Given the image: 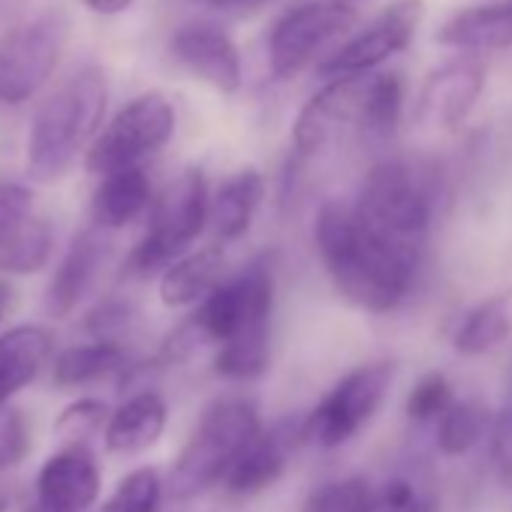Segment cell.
<instances>
[{
  "label": "cell",
  "mask_w": 512,
  "mask_h": 512,
  "mask_svg": "<svg viewBox=\"0 0 512 512\" xmlns=\"http://www.w3.org/2000/svg\"><path fill=\"white\" fill-rule=\"evenodd\" d=\"M425 19V0H395L389 4L362 34H356L347 46H341L332 58L320 64L323 79H350L368 76L398 52H404L419 25Z\"/></svg>",
  "instance_id": "obj_11"
},
{
  "label": "cell",
  "mask_w": 512,
  "mask_h": 512,
  "mask_svg": "<svg viewBox=\"0 0 512 512\" xmlns=\"http://www.w3.org/2000/svg\"><path fill=\"white\" fill-rule=\"evenodd\" d=\"M109 103V82L97 64L76 70L37 109L28 130V175L40 184L61 181L79 154L94 145Z\"/></svg>",
  "instance_id": "obj_2"
},
{
  "label": "cell",
  "mask_w": 512,
  "mask_h": 512,
  "mask_svg": "<svg viewBox=\"0 0 512 512\" xmlns=\"http://www.w3.org/2000/svg\"><path fill=\"white\" fill-rule=\"evenodd\" d=\"M509 338H512V290L473 305L461 317L452 335V347L464 359H479L500 350Z\"/></svg>",
  "instance_id": "obj_25"
},
{
  "label": "cell",
  "mask_w": 512,
  "mask_h": 512,
  "mask_svg": "<svg viewBox=\"0 0 512 512\" xmlns=\"http://www.w3.org/2000/svg\"><path fill=\"white\" fill-rule=\"evenodd\" d=\"M67 28L58 16L34 19L0 40V103L22 106L52 79Z\"/></svg>",
  "instance_id": "obj_10"
},
{
  "label": "cell",
  "mask_w": 512,
  "mask_h": 512,
  "mask_svg": "<svg viewBox=\"0 0 512 512\" xmlns=\"http://www.w3.org/2000/svg\"><path fill=\"white\" fill-rule=\"evenodd\" d=\"M395 383V362L377 359L347 371L302 419V440L320 449L350 443L386 404Z\"/></svg>",
  "instance_id": "obj_7"
},
{
  "label": "cell",
  "mask_w": 512,
  "mask_h": 512,
  "mask_svg": "<svg viewBox=\"0 0 512 512\" xmlns=\"http://www.w3.org/2000/svg\"><path fill=\"white\" fill-rule=\"evenodd\" d=\"M109 416L112 410L100 398H79L61 410V416L55 419V431L67 440V446H85V440L106 431Z\"/></svg>",
  "instance_id": "obj_33"
},
{
  "label": "cell",
  "mask_w": 512,
  "mask_h": 512,
  "mask_svg": "<svg viewBox=\"0 0 512 512\" xmlns=\"http://www.w3.org/2000/svg\"><path fill=\"white\" fill-rule=\"evenodd\" d=\"M485 64L476 55H461L437 67L416 100V121L431 130H455L467 121L485 91Z\"/></svg>",
  "instance_id": "obj_14"
},
{
  "label": "cell",
  "mask_w": 512,
  "mask_h": 512,
  "mask_svg": "<svg viewBox=\"0 0 512 512\" xmlns=\"http://www.w3.org/2000/svg\"><path fill=\"white\" fill-rule=\"evenodd\" d=\"M223 272H226V244L214 241L196 247L160 275V302L172 311L196 308L214 287L223 284Z\"/></svg>",
  "instance_id": "obj_22"
},
{
  "label": "cell",
  "mask_w": 512,
  "mask_h": 512,
  "mask_svg": "<svg viewBox=\"0 0 512 512\" xmlns=\"http://www.w3.org/2000/svg\"><path fill=\"white\" fill-rule=\"evenodd\" d=\"M299 440H302V422L293 425L290 419H281L275 425H263V431L250 440V446L241 452L232 473L226 476L223 482L226 491L232 497H256L266 488H272L284 476L290 464V452Z\"/></svg>",
  "instance_id": "obj_18"
},
{
  "label": "cell",
  "mask_w": 512,
  "mask_h": 512,
  "mask_svg": "<svg viewBox=\"0 0 512 512\" xmlns=\"http://www.w3.org/2000/svg\"><path fill=\"white\" fill-rule=\"evenodd\" d=\"M488 455H491V470H494L497 482L506 491H512V395L491 419Z\"/></svg>",
  "instance_id": "obj_36"
},
{
  "label": "cell",
  "mask_w": 512,
  "mask_h": 512,
  "mask_svg": "<svg viewBox=\"0 0 512 512\" xmlns=\"http://www.w3.org/2000/svg\"><path fill=\"white\" fill-rule=\"evenodd\" d=\"M55 353V335L46 326L25 323L0 332V407L25 392Z\"/></svg>",
  "instance_id": "obj_20"
},
{
  "label": "cell",
  "mask_w": 512,
  "mask_h": 512,
  "mask_svg": "<svg viewBox=\"0 0 512 512\" xmlns=\"http://www.w3.org/2000/svg\"><path fill=\"white\" fill-rule=\"evenodd\" d=\"M0 512H10V488L4 479H0Z\"/></svg>",
  "instance_id": "obj_40"
},
{
  "label": "cell",
  "mask_w": 512,
  "mask_h": 512,
  "mask_svg": "<svg viewBox=\"0 0 512 512\" xmlns=\"http://www.w3.org/2000/svg\"><path fill=\"white\" fill-rule=\"evenodd\" d=\"M401 115H404V79L398 73L371 76L359 130L368 133V136L386 139V136L395 133Z\"/></svg>",
  "instance_id": "obj_29"
},
{
  "label": "cell",
  "mask_w": 512,
  "mask_h": 512,
  "mask_svg": "<svg viewBox=\"0 0 512 512\" xmlns=\"http://www.w3.org/2000/svg\"><path fill=\"white\" fill-rule=\"evenodd\" d=\"M491 431V413L479 401H455L437 422V452L443 458H461L482 443Z\"/></svg>",
  "instance_id": "obj_28"
},
{
  "label": "cell",
  "mask_w": 512,
  "mask_h": 512,
  "mask_svg": "<svg viewBox=\"0 0 512 512\" xmlns=\"http://www.w3.org/2000/svg\"><path fill=\"white\" fill-rule=\"evenodd\" d=\"M314 244L320 263L353 308L368 314H392L413 290L419 253L374 232L356 205L329 199L314 220Z\"/></svg>",
  "instance_id": "obj_1"
},
{
  "label": "cell",
  "mask_w": 512,
  "mask_h": 512,
  "mask_svg": "<svg viewBox=\"0 0 512 512\" xmlns=\"http://www.w3.org/2000/svg\"><path fill=\"white\" fill-rule=\"evenodd\" d=\"M175 121V106L160 91L133 97L97 133L94 145L85 154V169L100 178L124 169H139L148 157L169 145V139L175 136Z\"/></svg>",
  "instance_id": "obj_8"
},
{
  "label": "cell",
  "mask_w": 512,
  "mask_h": 512,
  "mask_svg": "<svg viewBox=\"0 0 512 512\" xmlns=\"http://www.w3.org/2000/svg\"><path fill=\"white\" fill-rule=\"evenodd\" d=\"M163 476L157 467H136L121 476L115 494L106 503V512H157L163 503Z\"/></svg>",
  "instance_id": "obj_31"
},
{
  "label": "cell",
  "mask_w": 512,
  "mask_h": 512,
  "mask_svg": "<svg viewBox=\"0 0 512 512\" xmlns=\"http://www.w3.org/2000/svg\"><path fill=\"white\" fill-rule=\"evenodd\" d=\"M275 293H278V253L266 250L260 256H253L235 278L214 287L193 308L187 323L178 326L175 335H169L163 356L178 362L205 344L223 347L241 332L272 329Z\"/></svg>",
  "instance_id": "obj_3"
},
{
  "label": "cell",
  "mask_w": 512,
  "mask_h": 512,
  "mask_svg": "<svg viewBox=\"0 0 512 512\" xmlns=\"http://www.w3.org/2000/svg\"><path fill=\"white\" fill-rule=\"evenodd\" d=\"M263 431L260 407L244 395L214 398L178 449L166 488L172 500H196L226 482L241 452Z\"/></svg>",
  "instance_id": "obj_4"
},
{
  "label": "cell",
  "mask_w": 512,
  "mask_h": 512,
  "mask_svg": "<svg viewBox=\"0 0 512 512\" xmlns=\"http://www.w3.org/2000/svg\"><path fill=\"white\" fill-rule=\"evenodd\" d=\"M455 389L443 371H428L416 380V386L407 395L404 413L413 425H437L440 416L455 404Z\"/></svg>",
  "instance_id": "obj_32"
},
{
  "label": "cell",
  "mask_w": 512,
  "mask_h": 512,
  "mask_svg": "<svg viewBox=\"0 0 512 512\" xmlns=\"http://www.w3.org/2000/svg\"><path fill=\"white\" fill-rule=\"evenodd\" d=\"M0 317H4V311H0Z\"/></svg>",
  "instance_id": "obj_42"
},
{
  "label": "cell",
  "mask_w": 512,
  "mask_h": 512,
  "mask_svg": "<svg viewBox=\"0 0 512 512\" xmlns=\"http://www.w3.org/2000/svg\"><path fill=\"white\" fill-rule=\"evenodd\" d=\"M109 253H112L109 235L97 226L82 229L70 241L67 253L61 256V263L52 275L49 296H46V308L52 317L64 320L88 299V293L94 290V284L109 260Z\"/></svg>",
  "instance_id": "obj_17"
},
{
  "label": "cell",
  "mask_w": 512,
  "mask_h": 512,
  "mask_svg": "<svg viewBox=\"0 0 512 512\" xmlns=\"http://www.w3.org/2000/svg\"><path fill=\"white\" fill-rule=\"evenodd\" d=\"M31 452V428L22 410L0 407V473L19 467Z\"/></svg>",
  "instance_id": "obj_37"
},
{
  "label": "cell",
  "mask_w": 512,
  "mask_h": 512,
  "mask_svg": "<svg viewBox=\"0 0 512 512\" xmlns=\"http://www.w3.org/2000/svg\"><path fill=\"white\" fill-rule=\"evenodd\" d=\"M82 4L94 10L97 16H118L133 7V0H82Z\"/></svg>",
  "instance_id": "obj_38"
},
{
  "label": "cell",
  "mask_w": 512,
  "mask_h": 512,
  "mask_svg": "<svg viewBox=\"0 0 512 512\" xmlns=\"http://www.w3.org/2000/svg\"><path fill=\"white\" fill-rule=\"evenodd\" d=\"M341 4H347V7H353V10H356V7L362 4V0H341Z\"/></svg>",
  "instance_id": "obj_41"
},
{
  "label": "cell",
  "mask_w": 512,
  "mask_h": 512,
  "mask_svg": "<svg viewBox=\"0 0 512 512\" xmlns=\"http://www.w3.org/2000/svg\"><path fill=\"white\" fill-rule=\"evenodd\" d=\"M55 250V229L34 214V193L25 184H0V275H37Z\"/></svg>",
  "instance_id": "obj_12"
},
{
  "label": "cell",
  "mask_w": 512,
  "mask_h": 512,
  "mask_svg": "<svg viewBox=\"0 0 512 512\" xmlns=\"http://www.w3.org/2000/svg\"><path fill=\"white\" fill-rule=\"evenodd\" d=\"M266 196V178L260 169H238L229 178L220 181V187L211 193V229L214 238L220 244H235L241 241L250 226L253 217L263 205Z\"/></svg>",
  "instance_id": "obj_23"
},
{
  "label": "cell",
  "mask_w": 512,
  "mask_h": 512,
  "mask_svg": "<svg viewBox=\"0 0 512 512\" xmlns=\"http://www.w3.org/2000/svg\"><path fill=\"white\" fill-rule=\"evenodd\" d=\"M130 368V356L124 344L115 341H88L67 347L52 359V383L61 389L91 386L112 374H121Z\"/></svg>",
  "instance_id": "obj_26"
},
{
  "label": "cell",
  "mask_w": 512,
  "mask_h": 512,
  "mask_svg": "<svg viewBox=\"0 0 512 512\" xmlns=\"http://www.w3.org/2000/svg\"><path fill=\"white\" fill-rule=\"evenodd\" d=\"M169 422L166 398L154 389L133 392L118 410H112L103 431V443L112 455H142L163 437Z\"/></svg>",
  "instance_id": "obj_19"
},
{
  "label": "cell",
  "mask_w": 512,
  "mask_h": 512,
  "mask_svg": "<svg viewBox=\"0 0 512 512\" xmlns=\"http://www.w3.org/2000/svg\"><path fill=\"white\" fill-rule=\"evenodd\" d=\"M353 205L374 232L419 253L434 217V184L407 160H383L371 166Z\"/></svg>",
  "instance_id": "obj_6"
},
{
  "label": "cell",
  "mask_w": 512,
  "mask_h": 512,
  "mask_svg": "<svg viewBox=\"0 0 512 512\" xmlns=\"http://www.w3.org/2000/svg\"><path fill=\"white\" fill-rule=\"evenodd\" d=\"M211 223V190L199 166L181 169L172 181L154 193L148 211V229L130 250L124 275L154 278L163 275L175 260L193 250L196 238Z\"/></svg>",
  "instance_id": "obj_5"
},
{
  "label": "cell",
  "mask_w": 512,
  "mask_h": 512,
  "mask_svg": "<svg viewBox=\"0 0 512 512\" xmlns=\"http://www.w3.org/2000/svg\"><path fill=\"white\" fill-rule=\"evenodd\" d=\"M103 488L97 458L85 446H64L37 473L28 512H88Z\"/></svg>",
  "instance_id": "obj_15"
},
{
  "label": "cell",
  "mask_w": 512,
  "mask_h": 512,
  "mask_svg": "<svg viewBox=\"0 0 512 512\" xmlns=\"http://www.w3.org/2000/svg\"><path fill=\"white\" fill-rule=\"evenodd\" d=\"M151 202H154V187L142 166L106 175L91 199V226L103 232L124 229L133 220H139L145 211H151Z\"/></svg>",
  "instance_id": "obj_24"
},
{
  "label": "cell",
  "mask_w": 512,
  "mask_h": 512,
  "mask_svg": "<svg viewBox=\"0 0 512 512\" xmlns=\"http://www.w3.org/2000/svg\"><path fill=\"white\" fill-rule=\"evenodd\" d=\"M437 43L464 55L512 49V0H494L455 13L440 31Z\"/></svg>",
  "instance_id": "obj_21"
},
{
  "label": "cell",
  "mask_w": 512,
  "mask_h": 512,
  "mask_svg": "<svg viewBox=\"0 0 512 512\" xmlns=\"http://www.w3.org/2000/svg\"><path fill=\"white\" fill-rule=\"evenodd\" d=\"M371 497L374 485L365 476H341L314 488L305 497L302 512H368Z\"/></svg>",
  "instance_id": "obj_30"
},
{
  "label": "cell",
  "mask_w": 512,
  "mask_h": 512,
  "mask_svg": "<svg viewBox=\"0 0 512 512\" xmlns=\"http://www.w3.org/2000/svg\"><path fill=\"white\" fill-rule=\"evenodd\" d=\"M368 82L371 76L332 79L302 106L293 124V148L299 157L320 154L341 130L362 124Z\"/></svg>",
  "instance_id": "obj_13"
},
{
  "label": "cell",
  "mask_w": 512,
  "mask_h": 512,
  "mask_svg": "<svg viewBox=\"0 0 512 512\" xmlns=\"http://www.w3.org/2000/svg\"><path fill=\"white\" fill-rule=\"evenodd\" d=\"M272 359V329H250L217 347L214 374L229 383H250L269 371Z\"/></svg>",
  "instance_id": "obj_27"
},
{
  "label": "cell",
  "mask_w": 512,
  "mask_h": 512,
  "mask_svg": "<svg viewBox=\"0 0 512 512\" xmlns=\"http://www.w3.org/2000/svg\"><path fill=\"white\" fill-rule=\"evenodd\" d=\"M175 61L220 94H235L244 82L241 52L226 31L211 22H187L172 34Z\"/></svg>",
  "instance_id": "obj_16"
},
{
  "label": "cell",
  "mask_w": 512,
  "mask_h": 512,
  "mask_svg": "<svg viewBox=\"0 0 512 512\" xmlns=\"http://www.w3.org/2000/svg\"><path fill=\"white\" fill-rule=\"evenodd\" d=\"M136 317L139 314H136V308L127 299H106V302H100L88 314L85 329L94 335V341H115V344H121L124 335L133 329Z\"/></svg>",
  "instance_id": "obj_35"
},
{
  "label": "cell",
  "mask_w": 512,
  "mask_h": 512,
  "mask_svg": "<svg viewBox=\"0 0 512 512\" xmlns=\"http://www.w3.org/2000/svg\"><path fill=\"white\" fill-rule=\"evenodd\" d=\"M208 7H217V10H235V7H250L256 0H202Z\"/></svg>",
  "instance_id": "obj_39"
},
{
  "label": "cell",
  "mask_w": 512,
  "mask_h": 512,
  "mask_svg": "<svg viewBox=\"0 0 512 512\" xmlns=\"http://www.w3.org/2000/svg\"><path fill=\"white\" fill-rule=\"evenodd\" d=\"M356 10L341 0H308L278 19L269 37V67L278 82L296 79L323 46L350 34Z\"/></svg>",
  "instance_id": "obj_9"
},
{
  "label": "cell",
  "mask_w": 512,
  "mask_h": 512,
  "mask_svg": "<svg viewBox=\"0 0 512 512\" xmlns=\"http://www.w3.org/2000/svg\"><path fill=\"white\" fill-rule=\"evenodd\" d=\"M368 512H437V503L431 494L419 491L416 482L395 476L386 479L380 488H374Z\"/></svg>",
  "instance_id": "obj_34"
}]
</instances>
